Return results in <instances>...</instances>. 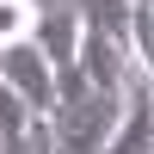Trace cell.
<instances>
[{
    "mask_svg": "<svg viewBox=\"0 0 154 154\" xmlns=\"http://www.w3.org/2000/svg\"><path fill=\"white\" fill-rule=\"evenodd\" d=\"M123 117V99L117 93H93L86 86L80 99H56L43 111V130H49V154H99L105 136L117 130Z\"/></svg>",
    "mask_w": 154,
    "mask_h": 154,
    "instance_id": "obj_1",
    "label": "cell"
},
{
    "mask_svg": "<svg viewBox=\"0 0 154 154\" xmlns=\"http://www.w3.org/2000/svg\"><path fill=\"white\" fill-rule=\"evenodd\" d=\"M0 80H6L12 93H19L25 105L37 111V117L56 105V68L43 62V49H37L31 37H19V43H0Z\"/></svg>",
    "mask_w": 154,
    "mask_h": 154,
    "instance_id": "obj_2",
    "label": "cell"
},
{
    "mask_svg": "<svg viewBox=\"0 0 154 154\" xmlns=\"http://www.w3.org/2000/svg\"><path fill=\"white\" fill-rule=\"evenodd\" d=\"M74 68L86 74V86H93V93H117V99H123V86H130V68H136V62L123 56L117 37H105V31H93V25H80Z\"/></svg>",
    "mask_w": 154,
    "mask_h": 154,
    "instance_id": "obj_3",
    "label": "cell"
},
{
    "mask_svg": "<svg viewBox=\"0 0 154 154\" xmlns=\"http://www.w3.org/2000/svg\"><path fill=\"white\" fill-rule=\"evenodd\" d=\"M0 154H49V130L6 80H0Z\"/></svg>",
    "mask_w": 154,
    "mask_h": 154,
    "instance_id": "obj_4",
    "label": "cell"
},
{
    "mask_svg": "<svg viewBox=\"0 0 154 154\" xmlns=\"http://www.w3.org/2000/svg\"><path fill=\"white\" fill-rule=\"evenodd\" d=\"M31 43L43 49V62H49V68H74V43H80V12H74V6L37 12V25H31Z\"/></svg>",
    "mask_w": 154,
    "mask_h": 154,
    "instance_id": "obj_5",
    "label": "cell"
},
{
    "mask_svg": "<svg viewBox=\"0 0 154 154\" xmlns=\"http://www.w3.org/2000/svg\"><path fill=\"white\" fill-rule=\"evenodd\" d=\"M74 12H80V25H93V31H105V37H117L123 43V25H130V0H68ZM130 56V49H123Z\"/></svg>",
    "mask_w": 154,
    "mask_h": 154,
    "instance_id": "obj_6",
    "label": "cell"
},
{
    "mask_svg": "<svg viewBox=\"0 0 154 154\" xmlns=\"http://www.w3.org/2000/svg\"><path fill=\"white\" fill-rule=\"evenodd\" d=\"M31 25H37V6H31V0H0V43L31 37Z\"/></svg>",
    "mask_w": 154,
    "mask_h": 154,
    "instance_id": "obj_7",
    "label": "cell"
}]
</instances>
